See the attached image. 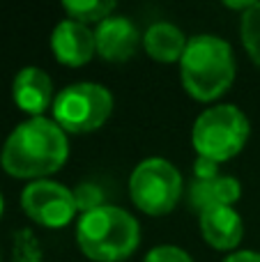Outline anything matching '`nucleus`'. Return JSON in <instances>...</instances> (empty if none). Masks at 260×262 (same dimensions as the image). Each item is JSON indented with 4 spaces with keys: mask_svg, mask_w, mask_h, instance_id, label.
I'll use <instances>...</instances> for the list:
<instances>
[{
    "mask_svg": "<svg viewBox=\"0 0 260 262\" xmlns=\"http://www.w3.org/2000/svg\"><path fill=\"white\" fill-rule=\"evenodd\" d=\"M201 232L210 246L219 251H230L240 246L244 235L242 216L235 207H212L201 212Z\"/></svg>",
    "mask_w": 260,
    "mask_h": 262,
    "instance_id": "9b49d317",
    "label": "nucleus"
},
{
    "mask_svg": "<svg viewBox=\"0 0 260 262\" xmlns=\"http://www.w3.org/2000/svg\"><path fill=\"white\" fill-rule=\"evenodd\" d=\"M224 262H260V253H256V251H235Z\"/></svg>",
    "mask_w": 260,
    "mask_h": 262,
    "instance_id": "aec40b11",
    "label": "nucleus"
},
{
    "mask_svg": "<svg viewBox=\"0 0 260 262\" xmlns=\"http://www.w3.org/2000/svg\"><path fill=\"white\" fill-rule=\"evenodd\" d=\"M216 175H219V163L205 157L196 159V163H193V180H212Z\"/></svg>",
    "mask_w": 260,
    "mask_h": 262,
    "instance_id": "6ab92c4d",
    "label": "nucleus"
},
{
    "mask_svg": "<svg viewBox=\"0 0 260 262\" xmlns=\"http://www.w3.org/2000/svg\"><path fill=\"white\" fill-rule=\"evenodd\" d=\"M129 193L141 212L161 216L175 209L182 195V175L161 157L143 159L129 177Z\"/></svg>",
    "mask_w": 260,
    "mask_h": 262,
    "instance_id": "423d86ee",
    "label": "nucleus"
},
{
    "mask_svg": "<svg viewBox=\"0 0 260 262\" xmlns=\"http://www.w3.org/2000/svg\"><path fill=\"white\" fill-rule=\"evenodd\" d=\"M76 242L92 262H122L138 249L141 226L127 209L118 205H101L81 214Z\"/></svg>",
    "mask_w": 260,
    "mask_h": 262,
    "instance_id": "7ed1b4c3",
    "label": "nucleus"
},
{
    "mask_svg": "<svg viewBox=\"0 0 260 262\" xmlns=\"http://www.w3.org/2000/svg\"><path fill=\"white\" fill-rule=\"evenodd\" d=\"M51 51L67 67H83L97 53L95 30L74 18H62L51 32Z\"/></svg>",
    "mask_w": 260,
    "mask_h": 262,
    "instance_id": "6e6552de",
    "label": "nucleus"
},
{
    "mask_svg": "<svg viewBox=\"0 0 260 262\" xmlns=\"http://www.w3.org/2000/svg\"><path fill=\"white\" fill-rule=\"evenodd\" d=\"M242 195V186L230 175H216L212 180H193L189 189V200L198 212L212 207H233Z\"/></svg>",
    "mask_w": 260,
    "mask_h": 262,
    "instance_id": "f8f14e48",
    "label": "nucleus"
},
{
    "mask_svg": "<svg viewBox=\"0 0 260 262\" xmlns=\"http://www.w3.org/2000/svg\"><path fill=\"white\" fill-rule=\"evenodd\" d=\"M141 32L127 16H109L95 28L97 53L109 62H127L141 44Z\"/></svg>",
    "mask_w": 260,
    "mask_h": 262,
    "instance_id": "1a4fd4ad",
    "label": "nucleus"
},
{
    "mask_svg": "<svg viewBox=\"0 0 260 262\" xmlns=\"http://www.w3.org/2000/svg\"><path fill=\"white\" fill-rule=\"evenodd\" d=\"M187 37L175 23L157 21L143 35V46L147 55L157 62H180L184 49H187Z\"/></svg>",
    "mask_w": 260,
    "mask_h": 262,
    "instance_id": "ddd939ff",
    "label": "nucleus"
},
{
    "mask_svg": "<svg viewBox=\"0 0 260 262\" xmlns=\"http://www.w3.org/2000/svg\"><path fill=\"white\" fill-rule=\"evenodd\" d=\"M64 134H90L104 127L113 113V95L99 83L81 81L62 88L51 106Z\"/></svg>",
    "mask_w": 260,
    "mask_h": 262,
    "instance_id": "39448f33",
    "label": "nucleus"
},
{
    "mask_svg": "<svg viewBox=\"0 0 260 262\" xmlns=\"http://www.w3.org/2000/svg\"><path fill=\"white\" fill-rule=\"evenodd\" d=\"M14 104L30 118H41L44 111L53 106V83L51 76L39 67H23L16 72L12 83Z\"/></svg>",
    "mask_w": 260,
    "mask_h": 262,
    "instance_id": "9d476101",
    "label": "nucleus"
},
{
    "mask_svg": "<svg viewBox=\"0 0 260 262\" xmlns=\"http://www.w3.org/2000/svg\"><path fill=\"white\" fill-rule=\"evenodd\" d=\"M12 258L14 262H44L41 244L30 228H21V230L14 232Z\"/></svg>",
    "mask_w": 260,
    "mask_h": 262,
    "instance_id": "dca6fc26",
    "label": "nucleus"
},
{
    "mask_svg": "<svg viewBox=\"0 0 260 262\" xmlns=\"http://www.w3.org/2000/svg\"><path fill=\"white\" fill-rule=\"evenodd\" d=\"M69 157L67 134L55 120L30 118L16 124L0 149V166L5 172L21 180H44L60 170Z\"/></svg>",
    "mask_w": 260,
    "mask_h": 262,
    "instance_id": "f257e3e1",
    "label": "nucleus"
},
{
    "mask_svg": "<svg viewBox=\"0 0 260 262\" xmlns=\"http://www.w3.org/2000/svg\"><path fill=\"white\" fill-rule=\"evenodd\" d=\"M21 207L30 221L44 228H64L76 216L74 191L60 182L35 180L23 189Z\"/></svg>",
    "mask_w": 260,
    "mask_h": 262,
    "instance_id": "0eeeda50",
    "label": "nucleus"
},
{
    "mask_svg": "<svg viewBox=\"0 0 260 262\" xmlns=\"http://www.w3.org/2000/svg\"><path fill=\"white\" fill-rule=\"evenodd\" d=\"M249 118L233 104H219L203 111L191 129V143L198 157L221 163L242 152L249 140Z\"/></svg>",
    "mask_w": 260,
    "mask_h": 262,
    "instance_id": "20e7f679",
    "label": "nucleus"
},
{
    "mask_svg": "<svg viewBox=\"0 0 260 262\" xmlns=\"http://www.w3.org/2000/svg\"><path fill=\"white\" fill-rule=\"evenodd\" d=\"M74 200H76V209L83 214L106 205L104 191L99 189V184H92V182H81V184L74 189Z\"/></svg>",
    "mask_w": 260,
    "mask_h": 262,
    "instance_id": "f3484780",
    "label": "nucleus"
},
{
    "mask_svg": "<svg viewBox=\"0 0 260 262\" xmlns=\"http://www.w3.org/2000/svg\"><path fill=\"white\" fill-rule=\"evenodd\" d=\"M3 209H5V203H3V193H0V216H3Z\"/></svg>",
    "mask_w": 260,
    "mask_h": 262,
    "instance_id": "412c9836",
    "label": "nucleus"
},
{
    "mask_svg": "<svg viewBox=\"0 0 260 262\" xmlns=\"http://www.w3.org/2000/svg\"><path fill=\"white\" fill-rule=\"evenodd\" d=\"M180 78L193 99H219L235 81V55L230 44L216 35L189 37L180 58Z\"/></svg>",
    "mask_w": 260,
    "mask_h": 262,
    "instance_id": "f03ea898",
    "label": "nucleus"
},
{
    "mask_svg": "<svg viewBox=\"0 0 260 262\" xmlns=\"http://www.w3.org/2000/svg\"><path fill=\"white\" fill-rule=\"evenodd\" d=\"M62 9L67 12V18H74L78 23H97L113 16L115 3L113 0H67L62 3Z\"/></svg>",
    "mask_w": 260,
    "mask_h": 262,
    "instance_id": "4468645a",
    "label": "nucleus"
},
{
    "mask_svg": "<svg viewBox=\"0 0 260 262\" xmlns=\"http://www.w3.org/2000/svg\"><path fill=\"white\" fill-rule=\"evenodd\" d=\"M240 35H242L244 49H247L249 58L260 67V3H253L251 7L242 14Z\"/></svg>",
    "mask_w": 260,
    "mask_h": 262,
    "instance_id": "2eb2a0df",
    "label": "nucleus"
},
{
    "mask_svg": "<svg viewBox=\"0 0 260 262\" xmlns=\"http://www.w3.org/2000/svg\"><path fill=\"white\" fill-rule=\"evenodd\" d=\"M143 262H193L191 255L180 246H170V244H161L155 246L150 253L143 258Z\"/></svg>",
    "mask_w": 260,
    "mask_h": 262,
    "instance_id": "a211bd4d",
    "label": "nucleus"
}]
</instances>
